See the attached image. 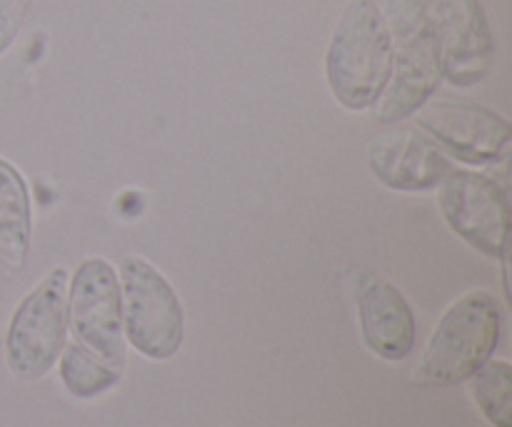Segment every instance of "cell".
<instances>
[{
  "label": "cell",
  "mask_w": 512,
  "mask_h": 427,
  "mask_svg": "<svg viewBox=\"0 0 512 427\" xmlns=\"http://www.w3.org/2000/svg\"><path fill=\"white\" fill-rule=\"evenodd\" d=\"M500 333L503 315L498 300L488 290H470L440 315L410 378L423 388L468 383L493 358Z\"/></svg>",
  "instance_id": "cell-2"
},
{
  "label": "cell",
  "mask_w": 512,
  "mask_h": 427,
  "mask_svg": "<svg viewBox=\"0 0 512 427\" xmlns=\"http://www.w3.org/2000/svg\"><path fill=\"white\" fill-rule=\"evenodd\" d=\"M68 343V270L53 268L25 295L5 330V365L23 383L43 380Z\"/></svg>",
  "instance_id": "cell-3"
},
{
  "label": "cell",
  "mask_w": 512,
  "mask_h": 427,
  "mask_svg": "<svg viewBox=\"0 0 512 427\" xmlns=\"http://www.w3.org/2000/svg\"><path fill=\"white\" fill-rule=\"evenodd\" d=\"M395 40L378 0H348L325 50V83L340 108L373 110L388 85Z\"/></svg>",
  "instance_id": "cell-1"
},
{
  "label": "cell",
  "mask_w": 512,
  "mask_h": 427,
  "mask_svg": "<svg viewBox=\"0 0 512 427\" xmlns=\"http://www.w3.org/2000/svg\"><path fill=\"white\" fill-rule=\"evenodd\" d=\"M440 83H443V70H440L433 28L428 23L413 38L395 43V60L388 85L378 103L373 105L375 120L385 125H398L413 118L428 100H433Z\"/></svg>",
  "instance_id": "cell-10"
},
{
  "label": "cell",
  "mask_w": 512,
  "mask_h": 427,
  "mask_svg": "<svg viewBox=\"0 0 512 427\" xmlns=\"http://www.w3.org/2000/svg\"><path fill=\"white\" fill-rule=\"evenodd\" d=\"M30 5H33V0H0V58L18 40Z\"/></svg>",
  "instance_id": "cell-16"
},
{
  "label": "cell",
  "mask_w": 512,
  "mask_h": 427,
  "mask_svg": "<svg viewBox=\"0 0 512 427\" xmlns=\"http://www.w3.org/2000/svg\"><path fill=\"white\" fill-rule=\"evenodd\" d=\"M435 190L440 215L460 240L485 258L508 260L510 200L493 178L468 168H453Z\"/></svg>",
  "instance_id": "cell-6"
},
{
  "label": "cell",
  "mask_w": 512,
  "mask_h": 427,
  "mask_svg": "<svg viewBox=\"0 0 512 427\" xmlns=\"http://www.w3.org/2000/svg\"><path fill=\"white\" fill-rule=\"evenodd\" d=\"M68 328L75 340L110 368H125V330L120 280L113 265L100 255L80 260L68 280Z\"/></svg>",
  "instance_id": "cell-5"
},
{
  "label": "cell",
  "mask_w": 512,
  "mask_h": 427,
  "mask_svg": "<svg viewBox=\"0 0 512 427\" xmlns=\"http://www.w3.org/2000/svg\"><path fill=\"white\" fill-rule=\"evenodd\" d=\"M468 383L470 398L483 418L493 427H512V368L508 360L490 358Z\"/></svg>",
  "instance_id": "cell-14"
},
{
  "label": "cell",
  "mask_w": 512,
  "mask_h": 427,
  "mask_svg": "<svg viewBox=\"0 0 512 427\" xmlns=\"http://www.w3.org/2000/svg\"><path fill=\"white\" fill-rule=\"evenodd\" d=\"M418 128L455 160L468 165L508 163L512 125L485 105L458 100H428L415 113Z\"/></svg>",
  "instance_id": "cell-7"
},
{
  "label": "cell",
  "mask_w": 512,
  "mask_h": 427,
  "mask_svg": "<svg viewBox=\"0 0 512 427\" xmlns=\"http://www.w3.org/2000/svg\"><path fill=\"white\" fill-rule=\"evenodd\" d=\"M380 15L395 43L413 38L430 23L433 0H380Z\"/></svg>",
  "instance_id": "cell-15"
},
{
  "label": "cell",
  "mask_w": 512,
  "mask_h": 427,
  "mask_svg": "<svg viewBox=\"0 0 512 427\" xmlns=\"http://www.w3.org/2000/svg\"><path fill=\"white\" fill-rule=\"evenodd\" d=\"M443 80L455 88H475L495 63V35L483 0H438L430 15Z\"/></svg>",
  "instance_id": "cell-8"
},
{
  "label": "cell",
  "mask_w": 512,
  "mask_h": 427,
  "mask_svg": "<svg viewBox=\"0 0 512 427\" xmlns=\"http://www.w3.org/2000/svg\"><path fill=\"white\" fill-rule=\"evenodd\" d=\"M33 248V200L23 173L0 155V263L23 270Z\"/></svg>",
  "instance_id": "cell-12"
},
{
  "label": "cell",
  "mask_w": 512,
  "mask_h": 427,
  "mask_svg": "<svg viewBox=\"0 0 512 427\" xmlns=\"http://www.w3.org/2000/svg\"><path fill=\"white\" fill-rule=\"evenodd\" d=\"M58 370L65 390L80 400H90L108 393L120 383V375H123L120 370L103 363L98 355L90 353L88 348H83L78 340L65 343L63 353L58 358Z\"/></svg>",
  "instance_id": "cell-13"
},
{
  "label": "cell",
  "mask_w": 512,
  "mask_h": 427,
  "mask_svg": "<svg viewBox=\"0 0 512 427\" xmlns=\"http://www.w3.org/2000/svg\"><path fill=\"white\" fill-rule=\"evenodd\" d=\"M363 343L370 353L388 363H400L415 348L418 325L405 295L390 280L360 275L355 285Z\"/></svg>",
  "instance_id": "cell-11"
},
{
  "label": "cell",
  "mask_w": 512,
  "mask_h": 427,
  "mask_svg": "<svg viewBox=\"0 0 512 427\" xmlns=\"http://www.w3.org/2000/svg\"><path fill=\"white\" fill-rule=\"evenodd\" d=\"M118 280L125 343L148 360L173 358L185 338V313L173 285L140 255H125Z\"/></svg>",
  "instance_id": "cell-4"
},
{
  "label": "cell",
  "mask_w": 512,
  "mask_h": 427,
  "mask_svg": "<svg viewBox=\"0 0 512 427\" xmlns=\"http://www.w3.org/2000/svg\"><path fill=\"white\" fill-rule=\"evenodd\" d=\"M365 158L373 178L395 193H430L453 170L448 155L423 130L413 128L375 135Z\"/></svg>",
  "instance_id": "cell-9"
}]
</instances>
